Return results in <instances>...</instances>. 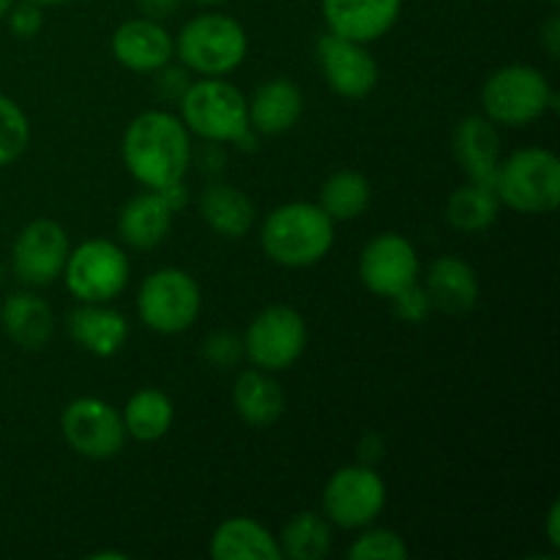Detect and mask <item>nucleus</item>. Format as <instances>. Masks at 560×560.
I'll list each match as a JSON object with an SVG mask.
<instances>
[{
	"label": "nucleus",
	"instance_id": "nucleus-24",
	"mask_svg": "<svg viewBox=\"0 0 560 560\" xmlns=\"http://www.w3.org/2000/svg\"><path fill=\"white\" fill-rule=\"evenodd\" d=\"M282 386L273 377V372L266 370H244L233 383V408L244 424L255 427V430H266V427L277 424L284 413Z\"/></svg>",
	"mask_w": 560,
	"mask_h": 560
},
{
	"label": "nucleus",
	"instance_id": "nucleus-11",
	"mask_svg": "<svg viewBox=\"0 0 560 560\" xmlns=\"http://www.w3.org/2000/svg\"><path fill=\"white\" fill-rule=\"evenodd\" d=\"M60 432L71 452L104 463L124 452L126 427L120 410L102 397H77L60 413Z\"/></svg>",
	"mask_w": 560,
	"mask_h": 560
},
{
	"label": "nucleus",
	"instance_id": "nucleus-36",
	"mask_svg": "<svg viewBox=\"0 0 560 560\" xmlns=\"http://www.w3.org/2000/svg\"><path fill=\"white\" fill-rule=\"evenodd\" d=\"M539 42L545 47L547 58L558 60L560 58V16L550 14L545 20V25L539 27Z\"/></svg>",
	"mask_w": 560,
	"mask_h": 560
},
{
	"label": "nucleus",
	"instance_id": "nucleus-31",
	"mask_svg": "<svg viewBox=\"0 0 560 560\" xmlns=\"http://www.w3.org/2000/svg\"><path fill=\"white\" fill-rule=\"evenodd\" d=\"M350 560H405L408 545L402 536L392 528H377L375 523L359 530L348 547Z\"/></svg>",
	"mask_w": 560,
	"mask_h": 560
},
{
	"label": "nucleus",
	"instance_id": "nucleus-40",
	"mask_svg": "<svg viewBox=\"0 0 560 560\" xmlns=\"http://www.w3.org/2000/svg\"><path fill=\"white\" fill-rule=\"evenodd\" d=\"M233 148H238L241 153H255L257 148H260V135H257V131L249 126V129L241 131V135L235 137Z\"/></svg>",
	"mask_w": 560,
	"mask_h": 560
},
{
	"label": "nucleus",
	"instance_id": "nucleus-7",
	"mask_svg": "<svg viewBox=\"0 0 560 560\" xmlns=\"http://www.w3.org/2000/svg\"><path fill=\"white\" fill-rule=\"evenodd\" d=\"M202 310V290L189 271L175 266L156 268L137 290V315L142 326L162 337L189 331Z\"/></svg>",
	"mask_w": 560,
	"mask_h": 560
},
{
	"label": "nucleus",
	"instance_id": "nucleus-15",
	"mask_svg": "<svg viewBox=\"0 0 560 560\" xmlns=\"http://www.w3.org/2000/svg\"><path fill=\"white\" fill-rule=\"evenodd\" d=\"M115 63L135 74H156L162 66L175 60V38L167 27L151 16H135L120 22L109 38Z\"/></svg>",
	"mask_w": 560,
	"mask_h": 560
},
{
	"label": "nucleus",
	"instance_id": "nucleus-6",
	"mask_svg": "<svg viewBox=\"0 0 560 560\" xmlns=\"http://www.w3.org/2000/svg\"><path fill=\"white\" fill-rule=\"evenodd\" d=\"M178 118L189 135L233 145L235 137L249 129V104L244 91L224 77H200L178 98Z\"/></svg>",
	"mask_w": 560,
	"mask_h": 560
},
{
	"label": "nucleus",
	"instance_id": "nucleus-30",
	"mask_svg": "<svg viewBox=\"0 0 560 560\" xmlns=\"http://www.w3.org/2000/svg\"><path fill=\"white\" fill-rule=\"evenodd\" d=\"M31 145V120L11 96L0 93V167L14 164Z\"/></svg>",
	"mask_w": 560,
	"mask_h": 560
},
{
	"label": "nucleus",
	"instance_id": "nucleus-21",
	"mask_svg": "<svg viewBox=\"0 0 560 560\" xmlns=\"http://www.w3.org/2000/svg\"><path fill=\"white\" fill-rule=\"evenodd\" d=\"M66 326L69 337L96 359H113L129 339V320L109 304H80Z\"/></svg>",
	"mask_w": 560,
	"mask_h": 560
},
{
	"label": "nucleus",
	"instance_id": "nucleus-17",
	"mask_svg": "<svg viewBox=\"0 0 560 560\" xmlns=\"http://www.w3.org/2000/svg\"><path fill=\"white\" fill-rule=\"evenodd\" d=\"M454 159L476 184H495L498 164H501V131L487 115H465L452 137Z\"/></svg>",
	"mask_w": 560,
	"mask_h": 560
},
{
	"label": "nucleus",
	"instance_id": "nucleus-8",
	"mask_svg": "<svg viewBox=\"0 0 560 560\" xmlns=\"http://www.w3.org/2000/svg\"><path fill=\"white\" fill-rule=\"evenodd\" d=\"M60 277L80 304H109L129 284L131 262L115 241L88 238L69 252Z\"/></svg>",
	"mask_w": 560,
	"mask_h": 560
},
{
	"label": "nucleus",
	"instance_id": "nucleus-10",
	"mask_svg": "<svg viewBox=\"0 0 560 560\" xmlns=\"http://www.w3.org/2000/svg\"><path fill=\"white\" fill-rule=\"evenodd\" d=\"M386 481L375 465L355 463L334 470L323 487V514L342 530H361L377 523L386 509Z\"/></svg>",
	"mask_w": 560,
	"mask_h": 560
},
{
	"label": "nucleus",
	"instance_id": "nucleus-22",
	"mask_svg": "<svg viewBox=\"0 0 560 560\" xmlns=\"http://www.w3.org/2000/svg\"><path fill=\"white\" fill-rule=\"evenodd\" d=\"M175 211L156 189H145L131 197L118 213V235L131 249H156L173 230Z\"/></svg>",
	"mask_w": 560,
	"mask_h": 560
},
{
	"label": "nucleus",
	"instance_id": "nucleus-13",
	"mask_svg": "<svg viewBox=\"0 0 560 560\" xmlns=\"http://www.w3.org/2000/svg\"><path fill=\"white\" fill-rule=\"evenodd\" d=\"M317 66L326 85L350 102L366 98L381 82V66L370 52V44L334 36L328 31L317 38Z\"/></svg>",
	"mask_w": 560,
	"mask_h": 560
},
{
	"label": "nucleus",
	"instance_id": "nucleus-14",
	"mask_svg": "<svg viewBox=\"0 0 560 560\" xmlns=\"http://www.w3.org/2000/svg\"><path fill=\"white\" fill-rule=\"evenodd\" d=\"M359 279L372 295L392 299L421 279V257L413 241L399 233H381L359 255Z\"/></svg>",
	"mask_w": 560,
	"mask_h": 560
},
{
	"label": "nucleus",
	"instance_id": "nucleus-25",
	"mask_svg": "<svg viewBox=\"0 0 560 560\" xmlns=\"http://www.w3.org/2000/svg\"><path fill=\"white\" fill-rule=\"evenodd\" d=\"M208 552L213 560H282L277 536L255 517H230L219 523Z\"/></svg>",
	"mask_w": 560,
	"mask_h": 560
},
{
	"label": "nucleus",
	"instance_id": "nucleus-18",
	"mask_svg": "<svg viewBox=\"0 0 560 560\" xmlns=\"http://www.w3.org/2000/svg\"><path fill=\"white\" fill-rule=\"evenodd\" d=\"M197 211L211 233L230 241L246 238L257 222V208L252 197L238 186L222 184V180H211L200 191Z\"/></svg>",
	"mask_w": 560,
	"mask_h": 560
},
{
	"label": "nucleus",
	"instance_id": "nucleus-2",
	"mask_svg": "<svg viewBox=\"0 0 560 560\" xmlns=\"http://www.w3.org/2000/svg\"><path fill=\"white\" fill-rule=\"evenodd\" d=\"M334 222L317 202L290 200L273 208L260 224V246L282 268L317 266L331 252Z\"/></svg>",
	"mask_w": 560,
	"mask_h": 560
},
{
	"label": "nucleus",
	"instance_id": "nucleus-32",
	"mask_svg": "<svg viewBox=\"0 0 560 560\" xmlns=\"http://www.w3.org/2000/svg\"><path fill=\"white\" fill-rule=\"evenodd\" d=\"M392 304H394V315H397L402 323H410V326L424 323L427 317H430V312L435 310V306H432L430 293H427V288L421 284V279L419 282L408 284L405 290H399L397 295H392Z\"/></svg>",
	"mask_w": 560,
	"mask_h": 560
},
{
	"label": "nucleus",
	"instance_id": "nucleus-3",
	"mask_svg": "<svg viewBox=\"0 0 560 560\" xmlns=\"http://www.w3.org/2000/svg\"><path fill=\"white\" fill-rule=\"evenodd\" d=\"M558 109V93L547 74L528 63H509L481 85V115L495 126L520 129Z\"/></svg>",
	"mask_w": 560,
	"mask_h": 560
},
{
	"label": "nucleus",
	"instance_id": "nucleus-9",
	"mask_svg": "<svg viewBox=\"0 0 560 560\" xmlns=\"http://www.w3.org/2000/svg\"><path fill=\"white\" fill-rule=\"evenodd\" d=\"M241 342H244V359L252 366L277 375L299 364L310 345V328L295 306L271 304L252 317Z\"/></svg>",
	"mask_w": 560,
	"mask_h": 560
},
{
	"label": "nucleus",
	"instance_id": "nucleus-5",
	"mask_svg": "<svg viewBox=\"0 0 560 560\" xmlns=\"http://www.w3.org/2000/svg\"><path fill=\"white\" fill-rule=\"evenodd\" d=\"M501 206L523 217H547L560 202V159L550 148H520L501 159L495 173Z\"/></svg>",
	"mask_w": 560,
	"mask_h": 560
},
{
	"label": "nucleus",
	"instance_id": "nucleus-39",
	"mask_svg": "<svg viewBox=\"0 0 560 560\" xmlns=\"http://www.w3.org/2000/svg\"><path fill=\"white\" fill-rule=\"evenodd\" d=\"M545 534H547V545L552 547V552L560 550V503L556 501L547 512L545 520Z\"/></svg>",
	"mask_w": 560,
	"mask_h": 560
},
{
	"label": "nucleus",
	"instance_id": "nucleus-12",
	"mask_svg": "<svg viewBox=\"0 0 560 560\" xmlns=\"http://www.w3.org/2000/svg\"><path fill=\"white\" fill-rule=\"evenodd\" d=\"M69 252L71 244L63 224L47 217L33 219L11 244V268L27 288H47L60 279Z\"/></svg>",
	"mask_w": 560,
	"mask_h": 560
},
{
	"label": "nucleus",
	"instance_id": "nucleus-45",
	"mask_svg": "<svg viewBox=\"0 0 560 560\" xmlns=\"http://www.w3.org/2000/svg\"><path fill=\"white\" fill-rule=\"evenodd\" d=\"M550 5H552V9H558V5H560V0H550Z\"/></svg>",
	"mask_w": 560,
	"mask_h": 560
},
{
	"label": "nucleus",
	"instance_id": "nucleus-33",
	"mask_svg": "<svg viewBox=\"0 0 560 560\" xmlns=\"http://www.w3.org/2000/svg\"><path fill=\"white\" fill-rule=\"evenodd\" d=\"M202 359L217 370H233L244 359V342L233 331H213L202 342Z\"/></svg>",
	"mask_w": 560,
	"mask_h": 560
},
{
	"label": "nucleus",
	"instance_id": "nucleus-42",
	"mask_svg": "<svg viewBox=\"0 0 560 560\" xmlns=\"http://www.w3.org/2000/svg\"><path fill=\"white\" fill-rule=\"evenodd\" d=\"M33 3H38L42 9H47V5H63V3H71V0H33Z\"/></svg>",
	"mask_w": 560,
	"mask_h": 560
},
{
	"label": "nucleus",
	"instance_id": "nucleus-37",
	"mask_svg": "<svg viewBox=\"0 0 560 560\" xmlns=\"http://www.w3.org/2000/svg\"><path fill=\"white\" fill-rule=\"evenodd\" d=\"M156 191L164 197V202H167V206L173 208L175 213L184 211L186 202H189V186H186V178L184 180H175V184L164 186V189H156Z\"/></svg>",
	"mask_w": 560,
	"mask_h": 560
},
{
	"label": "nucleus",
	"instance_id": "nucleus-35",
	"mask_svg": "<svg viewBox=\"0 0 560 560\" xmlns=\"http://www.w3.org/2000/svg\"><path fill=\"white\" fill-rule=\"evenodd\" d=\"M189 74L191 71L186 69V66H173V60H170L167 66H162V69L156 71V91L162 98H170V102H178L180 96H184V91L189 88Z\"/></svg>",
	"mask_w": 560,
	"mask_h": 560
},
{
	"label": "nucleus",
	"instance_id": "nucleus-29",
	"mask_svg": "<svg viewBox=\"0 0 560 560\" xmlns=\"http://www.w3.org/2000/svg\"><path fill=\"white\" fill-rule=\"evenodd\" d=\"M372 202V184L359 170H337L328 175L317 195V206L331 217V222H353L364 217Z\"/></svg>",
	"mask_w": 560,
	"mask_h": 560
},
{
	"label": "nucleus",
	"instance_id": "nucleus-1",
	"mask_svg": "<svg viewBox=\"0 0 560 560\" xmlns=\"http://www.w3.org/2000/svg\"><path fill=\"white\" fill-rule=\"evenodd\" d=\"M120 156L137 184L145 189H164L189 173L191 135L178 115L167 109H145L126 126Z\"/></svg>",
	"mask_w": 560,
	"mask_h": 560
},
{
	"label": "nucleus",
	"instance_id": "nucleus-27",
	"mask_svg": "<svg viewBox=\"0 0 560 560\" xmlns=\"http://www.w3.org/2000/svg\"><path fill=\"white\" fill-rule=\"evenodd\" d=\"M501 200L495 189L476 180H465L459 189H454L446 200V222L457 233L476 235L490 230L501 217Z\"/></svg>",
	"mask_w": 560,
	"mask_h": 560
},
{
	"label": "nucleus",
	"instance_id": "nucleus-38",
	"mask_svg": "<svg viewBox=\"0 0 560 560\" xmlns=\"http://www.w3.org/2000/svg\"><path fill=\"white\" fill-rule=\"evenodd\" d=\"M180 5V0H140L142 16H151V20H162L170 16Z\"/></svg>",
	"mask_w": 560,
	"mask_h": 560
},
{
	"label": "nucleus",
	"instance_id": "nucleus-28",
	"mask_svg": "<svg viewBox=\"0 0 560 560\" xmlns=\"http://www.w3.org/2000/svg\"><path fill=\"white\" fill-rule=\"evenodd\" d=\"M282 560H323L331 556L334 525L323 512H299L279 534Z\"/></svg>",
	"mask_w": 560,
	"mask_h": 560
},
{
	"label": "nucleus",
	"instance_id": "nucleus-20",
	"mask_svg": "<svg viewBox=\"0 0 560 560\" xmlns=\"http://www.w3.org/2000/svg\"><path fill=\"white\" fill-rule=\"evenodd\" d=\"M246 104L252 129L257 135L277 137L293 129L304 115V91L288 77H273L246 96Z\"/></svg>",
	"mask_w": 560,
	"mask_h": 560
},
{
	"label": "nucleus",
	"instance_id": "nucleus-4",
	"mask_svg": "<svg viewBox=\"0 0 560 560\" xmlns=\"http://www.w3.org/2000/svg\"><path fill=\"white\" fill-rule=\"evenodd\" d=\"M249 55V36L235 16L208 11L191 16L175 36V58L200 77H228Z\"/></svg>",
	"mask_w": 560,
	"mask_h": 560
},
{
	"label": "nucleus",
	"instance_id": "nucleus-43",
	"mask_svg": "<svg viewBox=\"0 0 560 560\" xmlns=\"http://www.w3.org/2000/svg\"><path fill=\"white\" fill-rule=\"evenodd\" d=\"M11 5H14V0H0V20H5V14H9Z\"/></svg>",
	"mask_w": 560,
	"mask_h": 560
},
{
	"label": "nucleus",
	"instance_id": "nucleus-46",
	"mask_svg": "<svg viewBox=\"0 0 560 560\" xmlns=\"http://www.w3.org/2000/svg\"><path fill=\"white\" fill-rule=\"evenodd\" d=\"M0 282H3V268H0Z\"/></svg>",
	"mask_w": 560,
	"mask_h": 560
},
{
	"label": "nucleus",
	"instance_id": "nucleus-19",
	"mask_svg": "<svg viewBox=\"0 0 560 560\" xmlns=\"http://www.w3.org/2000/svg\"><path fill=\"white\" fill-rule=\"evenodd\" d=\"M430 293L432 306L446 315H465L479 301V273L465 257L441 255L430 262L421 282Z\"/></svg>",
	"mask_w": 560,
	"mask_h": 560
},
{
	"label": "nucleus",
	"instance_id": "nucleus-26",
	"mask_svg": "<svg viewBox=\"0 0 560 560\" xmlns=\"http://www.w3.org/2000/svg\"><path fill=\"white\" fill-rule=\"evenodd\" d=\"M120 419H124L126 435L140 443H156L173 430L175 405L162 388L145 386L126 399Z\"/></svg>",
	"mask_w": 560,
	"mask_h": 560
},
{
	"label": "nucleus",
	"instance_id": "nucleus-44",
	"mask_svg": "<svg viewBox=\"0 0 560 560\" xmlns=\"http://www.w3.org/2000/svg\"><path fill=\"white\" fill-rule=\"evenodd\" d=\"M195 3H200V5H219V3H224V0H195Z\"/></svg>",
	"mask_w": 560,
	"mask_h": 560
},
{
	"label": "nucleus",
	"instance_id": "nucleus-34",
	"mask_svg": "<svg viewBox=\"0 0 560 560\" xmlns=\"http://www.w3.org/2000/svg\"><path fill=\"white\" fill-rule=\"evenodd\" d=\"M5 22H9V31L14 33L16 38H36L38 33H42L44 27V9L38 3H33V0H20L9 9V14H5Z\"/></svg>",
	"mask_w": 560,
	"mask_h": 560
},
{
	"label": "nucleus",
	"instance_id": "nucleus-23",
	"mask_svg": "<svg viewBox=\"0 0 560 560\" xmlns=\"http://www.w3.org/2000/svg\"><path fill=\"white\" fill-rule=\"evenodd\" d=\"M0 326L5 337L22 350H42L55 334V312L31 290L11 293L0 306Z\"/></svg>",
	"mask_w": 560,
	"mask_h": 560
},
{
	"label": "nucleus",
	"instance_id": "nucleus-16",
	"mask_svg": "<svg viewBox=\"0 0 560 560\" xmlns=\"http://www.w3.org/2000/svg\"><path fill=\"white\" fill-rule=\"evenodd\" d=\"M326 31L372 44L386 36L402 14V0H320Z\"/></svg>",
	"mask_w": 560,
	"mask_h": 560
},
{
	"label": "nucleus",
	"instance_id": "nucleus-41",
	"mask_svg": "<svg viewBox=\"0 0 560 560\" xmlns=\"http://www.w3.org/2000/svg\"><path fill=\"white\" fill-rule=\"evenodd\" d=\"M107 558L126 560V558H129V552H124V550H98V552H93V556H91V560H107Z\"/></svg>",
	"mask_w": 560,
	"mask_h": 560
}]
</instances>
